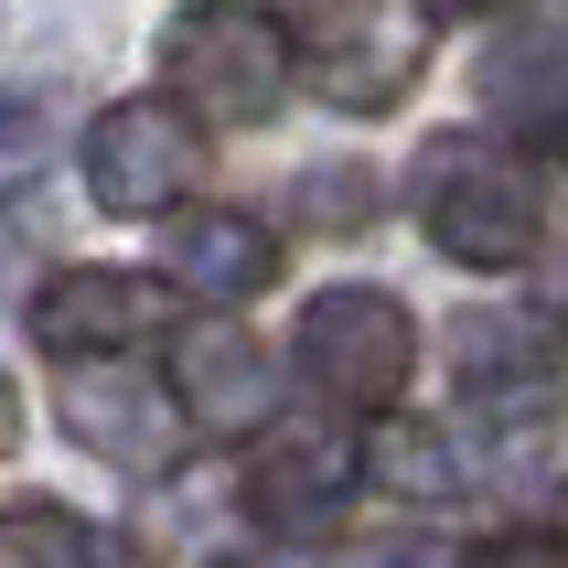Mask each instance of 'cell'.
Instances as JSON below:
<instances>
[{"label": "cell", "instance_id": "cell-1", "mask_svg": "<svg viewBox=\"0 0 568 568\" xmlns=\"http://www.w3.org/2000/svg\"><path fill=\"white\" fill-rule=\"evenodd\" d=\"M408 204H418V225H429V247H440L450 268H483V280H494V268H526L537 236H547L537 183H526L505 151H483L473 129H450V140L418 151Z\"/></svg>", "mask_w": 568, "mask_h": 568}, {"label": "cell", "instance_id": "cell-2", "mask_svg": "<svg viewBox=\"0 0 568 568\" xmlns=\"http://www.w3.org/2000/svg\"><path fill=\"white\" fill-rule=\"evenodd\" d=\"M161 75H172L183 108H204L225 129H257V119H280L290 87H301V43L257 0H193L161 32Z\"/></svg>", "mask_w": 568, "mask_h": 568}, {"label": "cell", "instance_id": "cell-3", "mask_svg": "<svg viewBox=\"0 0 568 568\" xmlns=\"http://www.w3.org/2000/svg\"><path fill=\"white\" fill-rule=\"evenodd\" d=\"M290 354H301V376H312L333 408L397 418V408H408V376H418V322H408L397 290L333 280V290H312V312H301Z\"/></svg>", "mask_w": 568, "mask_h": 568}, {"label": "cell", "instance_id": "cell-4", "mask_svg": "<svg viewBox=\"0 0 568 568\" xmlns=\"http://www.w3.org/2000/svg\"><path fill=\"white\" fill-rule=\"evenodd\" d=\"M450 354H462V408H473L483 429H547V418H558L568 344H558L547 312H462Z\"/></svg>", "mask_w": 568, "mask_h": 568}, {"label": "cell", "instance_id": "cell-5", "mask_svg": "<svg viewBox=\"0 0 568 568\" xmlns=\"http://www.w3.org/2000/svg\"><path fill=\"white\" fill-rule=\"evenodd\" d=\"M87 193L108 215H172L183 193H204V129L161 97H129L87 129Z\"/></svg>", "mask_w": 568, "mask_h": 568}, {"label": "cell", "instance_id": "cell-6", "mask_svg": "<svg viewBox=\"0 0 568 568\" xmlns=\"http://www.w3.org/2000/svg\"><path fill=\"white\" fill-rule=\"evenodd\" d=\"M290 43H301L312 97H333V108H386V97L429 64V22H418L408 0H333V11H312V32H290Z\"/></svg>", "mask_w": 568, "mask_h": 568}, {"label": "cell", "instance_id": "cell-7", "mask_svg": "<svg viewBox=\"0 0 568 568\" xmlns=\"http://www.w3.org/2000/svg\"><path fill=\"white\" fill-rule=\"evenodd\" d=\"M54 418L97 450V462H119V473H161L172 440H183L172 386H140V365H119V354H87V365L54 386Z\"/></svg>", "mask_w": 568, "mask_h": 568}, {"label": "cell", "instance_id": "cell-8", "mask_svg": "<svg viewBox=\"0 0 568 568\" xmlns=\"http://www.w3.org/2000/svg\"><path fill=\"white\" fill-rule=\"evenodd\" d=\"M354 483H365V450L344 429H280L268 450H247V473H236V505L257 526H280V537H312L322 515L354 505Z\"/></svg>", "mask_w": 568, "mask_h": 568}, {"label": "cell", "instance_id": "cell-9", "mask_svg": "<svg viewBox=\"0 0 568 568\" xmlns=\"http://www.w3.org/2000/svg\"><path fill=\"white\" fill-rule=\"evenodd\" d=\"M172 408H183V429H204V440L257 429V418L280 408V365H268L257 333H236V322H193L183 344H172Z\"/></svg>", "mask_w": 568, "mask_h": 568}, {"label": "cell", "instance_id": "cell-10", "mask_svg": "<svg viewBox=\"0 0 568 568\" xmlns=\"http://www.w3.org/2000/svg\"><path fill=\"white\" fill-rule=\"evenodd\" d=\"M483 119L537 161L568 151V32H505L483 54Z\"/></svg>", "mask_w": 568, "mask_h": 568}, {"label": "cell", "instance_id": "cell-11", "mask_svg": "<svg viewBox=\"0 0 568 568\" xmlns=\"http://www.w3.org/2000/svg\"><path fill=\"white\" fill-rule=\"evenodd\" d=\"M161 268H172L193 301H257V290L280 280V236L257 215H236V204H204V215L172 225V257H161Z\"/></svg>", "mask_w": 568, "mask_h": 568}, {"label": "cell", "instance_id": "cell-12", "mask_svg": "<svg viewBox=\"0 0 568 568\" xmlns=\"http://www.w3.org/2000/svg\"><path fill=\"white\" fill-rule=\"evenodd\" d=\"M32 333H43L64 365L129 354L140 344V280H129V268H54V280L32 290Z\"/></svg>", "mask_w": 568, "mask_h": 568}, {"label": "cell", "instance_id": "cell-13", "mask_svg": "<svg viewBox=\"0 0 568 568\" xmlns=\"http://www.w3.org/2000/svg\"><path fill=\"white\" fill-rule=\"evenodd\" d=\"M0 568H129V558L97 515L54 505V494H11L0 505Z\"/></svg>", "mask_w": 568, "mask_h": 568}, {"label": "cell", "instance_id": "cell-14", "mask_svg": "<svg viewBox=\"0 0 568 568\" xmlns=\"http://www.w3.org/2000/svg\"><path fill=\"white\" fill-rule=\"evenodd\" d=\"M376 473H386V483H408V494H429V505H450V494H462V462H450V440H440V429H408V418L376 440Z\"/></svg>", "mask_w": 568, "mask_h": 568}, {"label": "cell", "instance_id": "cell-15", "mask_svg": "<svg viewBox=\"0 0 568 568\" xmlns=\"http://www.w3.org/2000/svg\"><path fill=\"white\" fill-rule=\"evenodd\" d=\"M43 161H54V108L43 97H0V204L43 183Z\"/></svg>", "mask_w": 568, "mask_h": 568}, {"label": "cell", "instance_id": "cell-16", "mask_svg": "<svg viewBox=\"0 0 568 568\" xmlns=\"http://www.w3.org/2000/svg\"><path fill=\"white\" fill-rule=\"evenodd\" d=\"M462 568H568V537H547V526H505V537H483Z\"/></svg>", "mask_w": 568, "mask_h": 568}, {"label": "cell", "instance_id": "cell-17", "mask_svg": "<svg viewBox=\"0 0 568 568\" xmlns=\"http://www.w3.org/2000/svg\"><path fill=\"white\" fill-rule=\"evenodd\" d=\"M22 440V397H11V376H0V450Z\"/></svg>", "mask_w": 568, "mask_h": 568}, {"label": "cell", "instance_id": "cell-18", "mask_svg": "<svg viewBox=\"0 0 568 568\" xmlns=\"http://www.w3.org/2000/svg\"><path fill=\"white\" fill-rule=\"evenodd\" d=\"M225 568H312L301 547H268V558H225Z\"/></svg>", "mask_w": 568, "mask_h": 568}, {"label": "cell", "instance_id": "cell-19", "mask_svg": "<svg viewBox=\"0 0 568 568\" xmlns=\"http://www.w3.org/2000/svg\"><path fill=\"white\" fill-rule=\"evenodd\" d=\"M450 11H505V0H450Z\"/></svg>", "mask_w": 568, "mask_h": 568}]
</instances>
